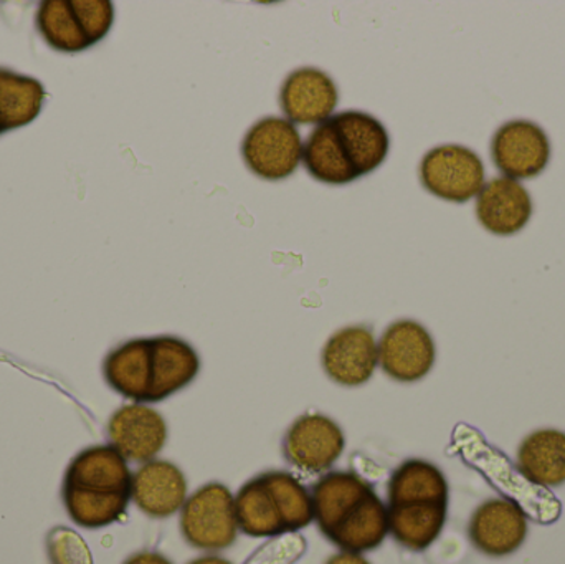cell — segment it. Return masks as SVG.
Here are the masks:
<instances>
[{
	"instance_id": "cell-1",
	"label": "cell",
	"mask_w": 565,
	"mask_h": 564,
	"mask_svg": "<svg viewBox=\"0 0 565 564\" xmlns=\"http://www.w3.org/2000/svg\"><path fill=\"white\" fill-rule=\"evenodd\" d=\"M181 532L185 542L204 552L234 545L238 535L235 497L221 482L205 483L185 500L181 510Z\"/></svg>"
},
{
	"instance_id": "cell-2",
	"label": "cell",
	"mask_w": 565,
	"mask_h": 564,
	"mask_svg": "<svg viewBox=\"0 0 565 564\" xmlns=\"http://www.w3.org/2000/svg\"><path fill=\"white\" fill-rule=\"evenodd\" d=\"M418 174L430 194L457 204L480 194L484 185L483 161L473 149L461 145L430 149L422 159Z\"/></svg>"
},
{
	"instance_id": "cell-3",
	"label": "cell",
	"mask_w": 565,
	"mask_h": 564,
	"mask_svg": "<svg viewBox=\"0 0 565 564\" xmlns=\"http://www.w3.org/2000/svg\"><path fill=\"white\" fill-rule=\"evenodd\" d=\"M302 142L291 121L267 116L248 129L242 142L245 164L265 181L289 178L301 161Z\"/></svg>"
},
{
	"instance_id": "cell-4",
	"label": "cell",
	"mask_w": 565,
	"mask_h": 564,
	"mask_svg": "<svg viewBox=\"0 0 565 564\" xmlns=\"http://www.w3.org/2000/svg\"><path fill=\"white\" fill-rule=\"evenodd\" d=\"M345 437L341 427L324 414H302L286 430L282 454L286 460L305 473L331 469L344 453Z\"/></svg>"
},
{
	"instance_id": "cell-5",
	"label": "cell",
	"mask_w": 565,
	"mask_h": 564,
	"mask_svg": "<svg viewBox=\"0 0 565 564\" xmlns=\"http://www.w3.org/2000/svg\"><path fill=\"white\" fill-rule=\"evenodd\" d=\"M377 353L384 373L398 383L424 380L437 360L434 338L414 320L392 323L379 341Z\"/></svg>"
},
{
	"instance_id": "cell-6",
	"label": "cell",
	"mask_w": 565,
	"mask_h": 564,
	"mask_svg": "<svg viewBox=\"0 0 565 564\" xmlns=\"http://www.w3.org/2000/svg\"><path fill=\"white\" fill-rule=\"evenodd\" d=\"M491 158L511 179H531L546 169L551 141L546 131L530 119L504 123L491 139Z\"/></svg>"
},
{
	"instance_id": "cell-7",
	"label": "cell",
	"mask_w": 565,
	"mask_h": 564,
	"mask_svg": "<svg viewBox=\"0 0 565 564\" xmlns=\"http://www.w3.org/2000/svg\"><path fill=\"white\" fill-rule=\"evenodd\" d=\"M530 520L513 500L490 499L481 503L468 525V535L478 552L491 558L514 555L526 542Z\"/></svg>"
},
{
	"instance_id": "cell-8",
	"label": "cell",
	"mask_w": 565,
	"mask_h": 564,
	"mask_svg": "<svg viewBox=\"0 0 565 564\" xmlns=\"http://www.w3.org/2000/svg\"><path fill=\"white\" fill-rule=\"evenodd\" d=\"M322 370L339 386L359 387L374 376L377 343L371 328L354 324L335 331L321 354Z\"/></svg>"
},
{
	"instance_id": "cell-9",
	"label": "cell",
	"mask_w": 565,
	"mask_h": 564,
	"mask_svg": "<svg viewBox=\"0 0 565 564\" xmlns=\"http://www.w3.org/2000/svg\"><path fill=\"white\" fill-rule=\"evenodd\" d=\"M111 446L132 462H151L164 449L168 424L158 411L132 403L113 414L108 423Z\"/></svg>"
},
{
	"instance_id": "cell-10",
	"label": "cell",
	"mask_w": 565,
	"mask_h": 564,
	"mask_svg": "<svg viewBox=\"0 0 565 564\" xmlns=\"http://www.w3.org/2000/svg\"><path fill=\"white\" fill-rule=\"evenodd\" d=\"M339 102L335 83L328 73L305 66L286 76L280 106L292 125H319L331 118Z\"/></svg>"
},
{
	"instance_id": "cell-11",
	"label": "cell",
	"mask_w": 565,
	"mask_h": 564,
	"mask_svg": "<svg viewBox=\"0 0 565 564\" xmlns=\"http://www.w3.org/2000/svg\"><path fill=\"white\" fill-rule=\"evenodd\" d=\"M339 146L358 178L371 174L387 158L391 138L381 121L369 113L341 111L331 116Z\"/></svg>"
},
{
	"instance_id": "cell-12",
	"label": "cell",
	"mask_w": 565,
	"mask_h": 564,
	"mask_svg": "<svg viewBox=\"0 0 565 564\" xmlns=\"http://www.w3.org/2000/svg\"><path fill=\"white\" fill-rule=\"evenodd\" d=\"M131 500L151 519H169L188 500L184 473L168 460H151L132 473Z\"/></svg>"
},
{
	"instance_id": "cell-13",
	"label": "cell",
	"mask_w": 565,
	"mask_h": 564,
	"mask_svg": "<svg viewBox=\"0 0 565 564\" xmlns=\"http://www.w3.org/2000/svg\"><path fill=\"white\" fill-rule=\"evenodd\" d=\"M531 215L533 199L516 179H491L478 194L477 217L491 234H518L526 227Z\"/></svg>"
},
{
	"instance_id": "cell-14",
	"label": "cell",
	"mask_w": 565,
	"mask_h": 564,
	"mask_svg": "<svg viewBox=\"0 0 565 564\" xmlns=\"http://www.w3.org/2000/svg\"><path fill=\"white\" fill-rule=\"evenodd\" d=\"M152 384L148 403L168 400L172 394L188 387L201 371L198 351L178 337L151 338Z\"/></svg>"
},
{
	"instance_id": "cell-15",
	"label": "cell",
	"mask_w": 565,
	"mask_h": 564,
	"mask_svg": "<svg viewBox=\"0 0 565 564\" xmlns=\"http://www.w3.org/2000/svg\"><path fill=\"white\" fill-rule=\"evenodd\" d=\"M63 486L93 492L131 493L132 473L128 460L111 444L88 447L70 462Z\"/></svg>"
},
{
	"instance_id": "cell-16",
	"label": "cell",
	"mask_w": 565,
	"mask_h": 564,
	"mask_svg": "<svg viewBox=\"0 0 565 564\" xmlns=\"http://www.w3.org/2000/svg\"><path fill=\"white\" fill-rule=\"evenodd\" d=\"M106 383L126 400L148 403L152 384L151 338H136L115 348L103 363Z\"/></svg>"
},
{
	"instance_id": "cell-17",
	"label": "cell",
	"mask_w": 565,
	"mask_h": 564,
	"mask_svg": "<svg viewBox=\"0 0 565 564\" xmlns=\"http://www.w3.org/2000/svg\"><path fill=\"white\" fill-rule=\"evenodd\" d=\"M372 492L374 489L371 483L354 472H331L321 477L312 486L311 499L315 522L318 523L322 535L328 539L329 533Z\"/></svg>"
},
{
	"instance_id": "cell-18",
	"label": "cell",
	"mask_w": 565,
	"mask_h": 564,
	"mask_svg": "<svg viewBox=\"0 0 565 564\" xmlns=\"http://www.w3.org/2000/svg\"><path fill=\"white\" fill-rule=\"evenodd\" d=\"M388 533V507L372 492L329 533L328 540L341 552L362 555L379 549Z\"/></svg>"
},
{
	"instance_id": "cell-19",
	"label": "cell",
	"mask_w": 565,
	"mask_h": 564,
	"mask_svg": "<svg viewBox=\"0 0 565 564\" xmlns=\"http://www.w3.org/2000/svg\"><path fill=\"white\" fill-rule=\"evenodd\" d=\"M518 469L534 486L565 483V433L540 429L526 437L518 450Z\"/></svg>"
},
{
	"instance_id": "cell-20",
	"label": "cell",
	"mask_w": 565,
	"mask_h": 564,
	"mask_svg": "<svg viewBox=\"0 0 565 564\" xmlns=\"http://www.w3.org/2000/svg\"><path fill=\"white\" fill-rule=\"evenodd\" d=\"M447 477L435 464L411 459L392 473L387 487V507L411 503H448Z\"/></svg>"
},
{
	"instance_id": "cell-21",
	"label": "cell",
	"mask_w": 565,
	"mask_h": 564,
	"mask_svg": "<svg viewBox=\"0 0 565 564\" xmlns=\"http://www.w3.org/2000/svg\"><path fill=\"white\" fill-rule=\"evenodd\" d=\"M448 503L388 507V529L395 542L411 552L430 549L444 532Z\"/></svg>"
},
{
	"instance_id": "cell-22",
	"label": "cell",
	"mask_w": 565,
	"mask_h": 564,
	"mask_svg": "<svg viewBox=\"0 0 565 564\" xmlns=\"http://www.w3.org/2000/svg\"><path fill=\"white\" fill-rule=\"evenodd\" d=\"M306 171L324 184L342 185L355 181L358 174L339 146L331 118L319 123L302 146Z\"/></svg>"
},
{
	"instance_id": "cell-23",
	"label": "cell",
	"mask_w": 565,
	"mask_h": 564,
	"mask_svg": "<svg viewBox=\"0 0 565 564\" xmlns=\"http://www.w3.org/2000/svg\"><path fill=\"white\" fill-rule=\"evenodd\" d=\"M45 102L39 79L0 68V131L23 128L35 121Z\"/></svg>"
},
{
	"instance_id": "cell-24",
	"label": "cell",
	"mask_w": 565,
	"mask_h": 564,
	"mask_svg": "<svg viewBox=\"0 0 565 564\" xmlns=\"http://www.w3.org/2000/svg\"><path fill=\"white\" fill-rule=\"evenodd\" d=\"M238 530L252 539H274L285 526L267 483L260 477L248 480L235 497Z\"/></svg>"
},
{
	"instance_id": "cell-25",
	"label": "cell",
	"mask_w": 565,
	"mask_h": 564,
	"mask_svg": "<svg viewBox=\"0 0 565 564\" xmlns=\"http://www.w3.org/2000/svg\"><path fill=\"white\" fill-rule=\"evenodd\" d=\"M62 500L73 523L86 530H99L119 522L131 502V493H105L63 486Z\"/></svg>"
},
{
	"instance_id": "cell-26",
	"label": "cell",
	"mask_w": 565,
	"mask_h": 564,
	"mask_svg": "<svg viewBox=\"0 0 565 564\" xmlns=\"http://www.w3.org/2000/svg\"><path fill=\"white\" fill-rule=\"evenodd\" d=\"M262 479L274 497L285 532H299L315 522L311 493L295 476L271 470L262 473Z\"/></svg>"
},
{
	"instance_id": "cell-27",
	"label": "cell",
	"mask_w": 565,
	"mask_h": 564,
	"mask_svg": "<svg viewBox=\"0 0 565 564\" xmlns=\"http://www.w3.org/2000/svg\"><path fill=\"white\" fill-rule=\"evenodd\" d=\"M36 29L45 42L58 52H82L92 46L73 12L70 0H45L40 3Z\"/></svg>"
},
{
	"instance_id": "cell-28",
	"label": "cell",
	"mask_w": 565,
	"mask_h": 564,
	"mask_svg": "<svg viewBox=\"0 0 565 564\" xmlns=\"http://www.w3.org/2000/svg\"><path fill=\"white\" fill-rule=\"evenodd\" d=\"M45 549L50 564H95L88 543L68 526L50 530Z\"/></svg>"
},
{
	"instance_id": "cell-29",
	"label": "cell",
	"mask_w": 565,
	"mask_h": 564,
	"mask_svg": "<svg viewBox=\"0 0 565 564\" xmlns=\"http://www.w3.org/2000/svg\"><path fill=\"white\" fill-rule=\"evenodd\" d=\"M72 9L92 45L108 35L115 20V7L109 0H72Z\"/></svg>"
},
{
	"instance_id": "cell-30",
	"label": "cell",
	"mask_w": 565,
	"mask_h": 564,
	"mask_svg": "<svg viewBox=\"0 0 565 564\" xmlns=\"http://www.w3.org/2000/svg\"><path fill=\"white\" fill-rule=\"evenodd\" d=\"M308 549L305 536L298 532H286L274 536L255 550L244 564H295Z\"/></svg>"
},
{
	"instance_id": "cell-31",
	"label": "cell",
	"mask_w": 565,
	"mask_h": 564,
	"mask_svg": "<svg viewBox=\"0 0 565 564\" xmlns=\"http://www.w3.org/2000/svg\"><path fill=\"white\" fill-rule=\"evenodd\" d=\"M122 564H172L161 553L156 552H141L136 555L129 556Z\"/></svg>"
},
{
	"instance_id": "cell-32",
	"label": "cell",
	"mask_w": 565,
	"mask_h": 564,
	"mask_svg": "<svg viewBox=\"0 0 565 564\" xmlns=\"http://www.w3.org/2000/svg\"><path fill=\"white\" fill-rule=\"evenodd\" d=\"M326 564H371L362 555L355 553L341 552L338 555H332Z\"/></svg>"
},
{
	"instance_id": "cell-33",
	"label": "cell",
	"mask_w": 565,
	"mask_h": 564,
	"mask_svg": "<svg viewBox=\"0 0 565 564\" xmlns=\"http://www.w3.org/2000/svg\"><path fill=\"white\" fill-rule=\"evenodd\" d=\"M189 564H234L228 562V560L222 558V556L217 555H207L201 556V558H195L194 562Z\"/></svg>"
},
{
	"instance_id": "cell-34",
	"label": "cell",
	"mask_w": 565,
	"mask_h": 564,
	"mask_svg": "<svg viewBox=\"0 0 565 564\" xmlns=\"http://www.w3.org/2000/svg\"><path fill=\"white\" fill-rule=\"evenodd\" d=\"M0 132H2V131H0Z\"/></svg>"
}]
</instances>
